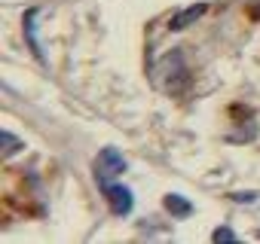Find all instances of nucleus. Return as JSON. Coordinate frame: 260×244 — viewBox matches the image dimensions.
Returning <instances> with one entry per match:
<instances>
[{"mask_svg":"<svg viewBox=\"0 0 260 244\" xmlns=\"http://www.w3.org/2000/svg\"><path fill=\"white\" fill-rule=\"evenodd\" d=\"M0 144H4V153H7V156H13V153L22 150V141H19L13 132H4V135H0Z\"/></svg>","mask_w":260,"mask_h":244,"instance_id":"0eeeda50","label":"nucleus"},{"mask_svg":"<svg viewBox=\"0 0 260 244\" xmlns=\"http://www.w3.org/2000/svg\"><path fill=\"white\" fill-rule=\"evenodd\" d=\"M211 241H236V232H233V229H226V226H220V229H214Z\"/></svg>","mask_w":260,"mask_h":244,"instance_id":"6e6552de","label":"nucleus"},{"mask_svg":"<svg viewBox=\"0 0 260 244\" xmlns=\"http://www.w3.org/2000/svg\"><path fill=\"white\" fill-rule=\"evenodd\" d=\"M101 186V192H104V198H107V205H110V211L113 214H119V217H125L128 211H132V192H128L125 186H119V183H98Z\"/></svg>","mask_w":260,"mask_h":244,"instance_id":"7ed1b4c3","label":"nucleus"},{"mask_svg":"<svg viewBox=\"0 0 260 244\" xmlns=\"http://www.w3.org/2000/svg\"><path fill=\"white\" fill-rule=\"evenodd\" d=\"M205 10H208V4H193V7H187V10L175 13V16H172V22H169V28H172V31H187L199 16H205Z\"/></svg>","mask_w":260,"mask_h":244,"instance_id":"20e7f679","label":"nucleus"},{"mask_svg":"<svg viewBox=\"0 0 260 244\" xmlns=\"http://www.w3.org/2000/svg\"><path fill=\"white\" fill-rule=\"evenodd\" d=\"M34 19H37V10H31V13L25 16V37L31 40L34 55H37V58H43V49H40V43H37V25H34Z\"/></svg>","mask_w":260,"mask_h":244,"instance_id":"423d86ee","label":"nucleus"},{"mask_svg":"<svg viewBox=\"0 0 260 244\" xmlns=\"http://www.w3.org/2000/svg\"><path fill=\"white\" fill-rule=\"evenodd\" d=\"M166 211L175 214V217H190V214H193V205H190L184 195H175V192H172V195H166Z\"/></svg>","mask_w":260,"mask_h":244,"instance_id":"39448f33","label":"nucleus"},{"mask_svg":"<svg viewBox=\"0 0 260 244\" xmlns=\"http://www.w3.org/2000/svg\"><path fill=\"white\" fill-rule=\"evenodd\" d=\"M125 171V159L116 153V150H101V156L95 159V177H98V183H110V180H116L119 174Z\"/></svg>","mask_w":260,"mask_h":244,"instance_id":"f03ea898","label":"nucleus"},{"mask_svg":"<svg viewBox=\"0 0 260 244\" xmlns=\"http://www.w3.org/2000/svg\"><path fill=\"white\" fill-rule=\"evenodd\" d=\"M233 198H236V201H254V198H257V192H248V195H245V192H239V195H233Z\"/></svg>","mask_w":260,"mask_h":244,"instance_id":"1a4fd4ad","label":"nucleus"},{"mask_svg":"<svg viewBox=\"0 0 260 244\" xmlns=\"http://www.w3.org/2000/svg\"><path fill=\"white\" fill-rule=\"evenodd\" d=\"M162 76H169V79H166L169 92H184V89H187V83H190V70H187L181 52H175V55H169V58L162 61Z\"/></svg>","mask_w":260,"mask_h":244,"instance_id":"f257e3e1","label":"nucleus"},{"mask_svg":"<svg viewBox=\"0 0 260 244\" xmlns=\"http://www.w3.org/2000/svg\"><path fill=\"white\" fill-rule=\"evenodd\" d=\"M257 238H260V232H257Z\"/></svg>","mask_w":260,"mask_h":244,"instance_id":"9d476101","label":"nucleus"}]
</instances>
